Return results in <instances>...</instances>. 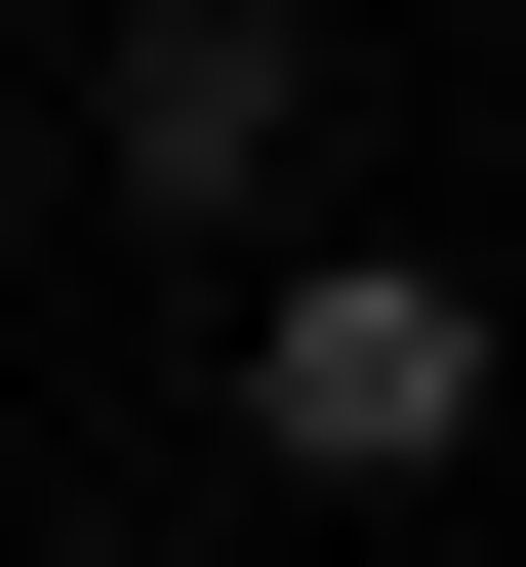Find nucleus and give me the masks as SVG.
Returning <instances> with one entry per match:
<instances>
[{"mask_svg": "<svg viewBox=\"0 0 526 567\" xmlns=\"http://www.w3.org/2000/svg\"><path fill=\"white\" fill-rule=\"evenodd\" d=\"M122 203H163V244L283 203V0H122Z\"/></svg>", "mask_w": 526, "mask_h": 567, "instance_id": "obj_2", "label": "nucleus"}, {"mask_svg": "<svg viewBox=\"0 0 526 567\" xmlns=\"http://www.w3.org/2000/svg\"><path fill=\"white\" fill-rule=\"evenodd\" d=\"M244 446H283V486H445V446H486V244H324V284H244Z\"/></svg>", "mask_w": 526, "mask_h": 567, "instance_id": "obj_1", "label": "nucleus"}]
</instances>
